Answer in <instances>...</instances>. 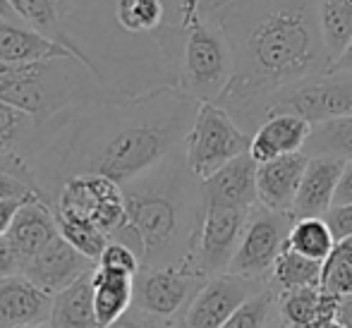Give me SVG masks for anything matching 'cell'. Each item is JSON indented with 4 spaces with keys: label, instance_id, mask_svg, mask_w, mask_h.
Listing matches in <instances>:
<instances>
[{
    "label": "cell",
    "instance_id": "6da1fadb",
    "mask_svg": "<svg viewBox=\"0 0 352 328\" xmlns=\"http://www.w3.org/2000/svg\"><path fill=\"white\" fill-rule=\"evenodd\" d=\"M201 103L180 87L101 98L38 125L29 163L36 190L56 204L63 182L106 175L127 185L185 144Z\"/></svg>",
    "mask_w": 352,
    "mask_h": 328
},
{
    "label": "cell",
    "instance_id": "7a4b0ae2",
    "mask_svg": "<svg viewBox=\"0 0 352 328\" xmlns=\"http://www.w3.org/2000/svg\"><path fill=\"white\" fill-rule=\"evenodd\" d=\"M211 14L235 53V77L216 103L237 125L278 89L333 67L319 0H228Z\"/></svg>",
    "mask_w": 352,
    "mask_h": 328
},
{
    "label": "cell",
    "instance_id": "3957f363",
    "mask_svg": "<svg viewBox=\"0 0 352 328\" xmlns=\"http://www.w3.org/2000/svg\"><path fill=\"white\" fill-rule=\"evenodd\" d=\"M122 190L125 223L111 240L130 247L142 268L192 266L206 199L204 180L190 171L182 146Z\"/></svg>",
    "mask_w": 352,
    "mask_h": 328
},
{
    "label": "cell",
    "instance_id": "277c9868",
    "mask_svg": "<svg viewBox=\"0 0 352 328\" xmlns=\"http://www.w3.org/2000/svg\"><path fill=\"white\" fill-rule=\"evenodd\" d=\"M111 96L103 82L79 58L0 65V101L43 125L51 118L77 106Z\"/></svg>",
    "mask_w": 352,
    "mask_h": 328
},
{
    "label": "cell",
    "instance_id": "5b68a950",
    "mask_svg": "<svg viewBox=\"0 0 352 328\" xmlns=\"http://www.w3.org/2000/svg\"><path fill=\"white\" fill-rule=\"evenodd\" d=\"M274 116H297L309 125L352 116V72L326 69L314 77L295 82L276 94L266 96L254 106L240 127L247 134H254Z\"/></svg>",
    "mask_w": 352,
    "mask_h": 328
},
{
    "label": "cell",
    "instance_id": "8992f818",
    "mask_svg": "<svg viewBox=\"0 0 352 328\" xmlns=\"http://www.w3.org/2000/svg\"><path fill=\"white\" fill-rule=\"evenodd\" d=\"M235 77V53L211 12H199L185 29L180 89L199 103H216Z\"/></svg>",
    "mask_w": 352,
    "mask_h": 328
},
{
    "label": "cell",
    "instance_id": "52a82bcc",
    "mask_svg": "<svg viewBox=\"0 0 352 328\" xmlns=\"http://www.w3.org/2000/svg\"><path fill=\"white\" fill-rule=\"evenodd\" d=\"M252 134H247L218 103H201L197 118L182 144L187 166L199 180H209L213 173L247 153Z\"/></svg>",
    "mask_w": 352,
    "mask_h": 328
},
{
    "label": "cell",
    "instance_id": "ba28073f",
    "mask_svg": "<svg viewBox=\"0 0 352 328\" xmlns=\"http://www.w3.org/2000/svg\"><path fill=\"white\" fill-rule=\"evenodd\" d=\"M292 223H295L292 213L271 211V208L256 204L250 211L240 247H237V254L228 273L269 281L276 259H278L283 247L287 245Z\"/></svg>",
    "mask_w": 352,
    "mask_h": 328
},
{
    "label": "cell",
    "instance_id": "9c48e42d",
    "mask_svg": "<svg viewBox=\"0 0 352 328\" xmlns=\"http://www.w3.org/2000/svg\"><path fill=\"white\" fill-rule=\"evenodd\" d=\"M53 208L63 216L91 221L113 237L125 223V190L106 175H77L63 182Z\"/></svg>",
    "mask_w": 352,
    "mask_h": 328
},
{
    "label": "cell",
    "instance_id": "30bf717a",
    "mask_svg": "<svg viewBox=\"0 0 352 328\" xmlns=\"http://www.w3.org/2000/svg\"><path fill=\"white\" fill-rule=\"evenodd\" d=\"M201 278L190 263L185 266L142 268L135 276V309L148 319H175L185 314L190 302L201 290Z\"/></svg>",
    "mask_w": 352,
    "mask_h": 328
},
{
    "label": "cell",
    "instance_id": "8fae6325",
    "mask_svg": "<svg viewBox=\"0 0 352 328\" xmlns=\"http://www.w3.org/2000/svg\"><path fill=\"white\" fill-rule=\"evenodd\" d=\"M266 285L269 281L235 273L213 276L190 302L185 314L180 316V324L182 328H221L250 297L261 292Z\"/></svg>",
    "mask_w": 352,
    "mask_h": 328
},
{
    "label": "cell",
    "instance_id": "7c38bea8",
    "mask_svg": "<svg viewBox=\"0 0 352 328\" xmlns=\"http://www.w3.org/2000/svg\"><path fill=\"white\" fill-rule=\"evenodd\" d=\"M250 211L245 208H206L195 259H192V266L201 278L209 281L213 276L228 273L237 254V247H240Z\"/></svg>",
    "mask_w": 352,
    "mask_h": 328
},
{
    "label": "cell",
    "instance_id": "4fadbf2b",
    "mask_svg": "<svg viewBox=\"0 0 352 328\" xmlns=\"http://www.w3.org/2000/svg\"><path fill=\"white\" fill-rule=\"evenodd\" d=\"M94 268H96V263L79 254L65 237L58 235L32 261L24 263L22 276H27L34 285L46 290L48 295H56V292L65 290L67 285H72L74 281H79L84 273L94 271Z\"/></svg>",
    "mask_w": 352,
    "mask_h": 328
},
{
    "label": "cell",
    "instance_id": "5bb4252c",
    "mask_svg": "<svg viewBox=\"0 0 352 328\" xmlns=\"http://www.w3.org/2000/svg\"><path fill=\"white\" fill-rule=\"evenodd\" d=\"M256 168L259 163L247 151L213 173L209 180H204L206 208H254L259 204Z\"/></svg>",
    "mask_w": 352,
    "mask_h": 328
},
{
    "label": "cell",
    "instance_id": "9a60e30c",
    "mask_svg": "<svg viewBox=\"0 0 352 328\" xmlns=\"http://www.w3.org/2000/svg\"><path fill=\"white\" fill-rule=\"evenodd\" d=\"M53 295L34 285L27 276L0 278V328L48 326Z\"/></svg>",
    "mask_w": 352,
    "mask_h": 328
},
{
    "label": "cell",
    "instance_id": "2e32d148",
    "mask_svg": "<svg viewBox=\"0 0 352 328\" xmlns=\"http://www.w3.org/2000/svg\"><path fill=\"white\" fill-rule=\"evenodd\" d=\"M307 163H309V156L305 151L287 153V156L274 158L269 163H259L256 192H259L261 206L271 208V211L292 213Z\"/></svg>",
    "mask_w": 352,
    "mask_h": 328
},
{
    "label": "cell",
    "instance_id": "e0dca14e",
    "mask_svg": "<svg viewBox=\"0 0 352 328\" xmlns=\"http://www.w3.org/2000/svg\"><path fill=\"white\" fill-rule=\"evenodd\" d=\"M60 235L56 221V208L43 197H32L22 204L8 230V240L12 242L14 252L19 254L22 268L32 261L46 245H51Z\"/></svg>",
    "mask_w": 352,
    "mask_h": 328
},
{
    "label": "cell",
    "instance_id": "ac0fdd59",
    "mask_svg": "<svg viewBox=\"0 0 352 328\" xmlns=\"http://www.w3.org/2000/svg\"><path fill=\"white\" fill-rule=\"evenodd\" d=\"M345 161L333 156H311L305 168V175L300 182V192H297L295 206H292V216L295 218H309L329 213L333 206L336 190H338V180L343 175Z\"/></svg>",
    "mask_w": 352,
    "mask_h": 328
},
{
    "label": "cell",
    "instance_id": "d6986e66",
    "mask_svg": "<svg viewBox=\"0 0 352 328\" xmlns=\"http://www.w3.org/2000/svg\"><path fill=\"white\" fill-rule=\"evenodd\" d=\"M77 58L70 48L34 32L24 22L0 19V65H27V63Z\"/></svg>",
    "mask_w": 352,
    "mask_h": 328
},
{
    "label": "cell",
    "instance_id": "ffe728a7",
    "mask_svg": "<svg viewBox=\"0 0 352 328\" xmlns=\"http://www.w3.org/2000/svg\"><path fill=\"white\" fill-rule=\"evenodd\" d=\"M311 125L297 116H274L252 134L250 153L256 163H269L274 158L297 153L305 149Z\"/></svg>",
    "mask_w": 352,
    "mask_h": 328
},
{
    "label": "cell",
    "instance_id": "44dd1931",
    "mask_svg": "<svg viewBox=\"0 0 352 328\" xmlns=\"http://www.w3.org/2000/svg\"><path fill=\"white\" fill-rule=\"evenodd\" d=\"M94 311L98 328L113 326L135 305V276L96 266L91 273Z\"/></svg>",
    "mask_w": 352,
    "mask_h": 328
},
{
    "label": "cell",
    "instance_id": "7402d4cb",
    "mask_svg": "<svg viewBox=\"0 0 352 328\" xmlns=\"http://www.w3.org/2000/svg\"><path fill=\"white\" fill-rule=\"evenodd\" d=\"M91 273L94 271L84 273L79 281L53 295L48 328H98L96 311H94Z\"/></svg>",
    "mask_w": 352,
    "mask_h": 328
},
{
    "label": "cell",
    "instance_id": "603a6c76",
    "mask_svg": "<svg viewBox=\"0 0 352 328\" xmlns=\"http://www.w3.org/2000/svg\"><path fill=\"white\" fill-rule=\"evenodd\" d=\"M338 245V240L331 232L326 218L321 216H309V218H295L287 235V247L295 250L297 254L307 256L324 263L331 256L333 247Z\"/></svg>",
    "mask_w": 352,
    "mask_h": 328
},
{
    "label": "cell",
    "instance_id": "cb8c5ba5",
    "mask_svg": "<svg viewBox=\"0 0 352 328\" xmlns=\"http://www.w3.org/2000/svg\"><path fill=\"white\" fill-rule=\"evenodd\" d=\"M321 268H324L321 261L307 259V256L297 254L295 250H290L285 245L274 263V271L269 276V285L276 292L321 285Z\"/></svg>",
    "mask_w": 352,
    "mask_h": 328
},
{
    "label": "cell",
    "instance_id": "d4e9b609",
    "mask_svg": "<svg viewBox=\"0 0 352 328\" xmlns=\"http://www.w3.org/2000/svg\"><path fill=\"white\" fill-rule=\"evenodd\" d=\"M302 151L307 156H333L352 163V116L311 125L309 139Z\"/></svg>",
    "mask_w": 352,
    "mask_h": 328
},
{
    "label": "cell",
    "instance_id": "484cf974",
    "mask_svg": "<svg viewBox=\"0 0 352 328\" xmlns=\"http://www.w3.org/2000/svg\"><path fill=\"white\" fill-rule=\"evenodd\" d=\"M319 22L331 61H338L352 41V0H319Z\"/></svg>",
    "mask_w": 352,
    "mask_h": 328
},
{
    "label": "cell",
    "instance_id": "4316f807",
    "mask_svg": "<svg viewBox=\"0 0 352 328\" xmlns=\"http://www.w3.org/2000/svg\"><path fill=\"white\" fill-rule=\"evenodd\" d=\"M10 3H12L17 17L22 19L27 27H32L34 32L43 34V36H48L51 41L60 43V46L72 51L70 36H67L65 24H63V17L53 0H10Z\"/></svg>",
    "mask_w": 352,
    "mask_h": 328
},
{
    "label": "cell",
    "instance_id": "83f0119b",
    "mask_svg": "<svg viewBox=\"0 0 352 328\" xmlns=\"http://www.w3.org/2000/svg\"><path fill=\"white\" fill-rule=\"evenodd\" d=\"M278 295V319L290 328H311L321 316V285L283 290Z\"/></svg>",
    "mask_w": 352,
    "mask_h": 328
},
{
    "label": "cell",
    "instance_id": "f1b7e54d",
    "mask_svg": "<svg viewBox=\"0 0 352 328\" xmlns=\"http://www.w3.org/2000/svg\"><path fill=\"white\" fill-rule=\"evenodd\" d=\"M56 221H58L60 235L70 242L79 254H84L91 261H98V256L103 254L106 245L111 242V237L98 226H94L91 221H84V218H74V216H63V213H56Z\"/></svg>",
    "mask_w": 352,
    "mask_h": 328
},
{
    "label": "cell",
    "instance_id": "f546056e",
    "mask_svg": "<svg viewBox=\"0 0 352 328\" xmlns=\"http://www.w3.org/2000/svg\"><path fill=\"white\" fill-rule=\"evenodd\" d=\"M278 316V295L271 285L245 302L221 328H266Z\"/></svg>",
    "mask_w": 352,
    "mask_h": 328
},
{
    "label": "cell",
    "instance_id": "4dcf8cb0",
    "mask_svg": "<svg viewBox=\"0 0 352 328\" xmlns=\"http://www.w3.org/2000/svg\"><path fill=\"white\" fill-rule=\"evenodd\" d=\"M321 290L331 295H352V245L340 240L321 268Z\"/></svg>",
    "mask_w": 352,
    "mask_h": 328
},
{
    "label": "cell",
    "instance_id": "1f68e13d",
    "mask_svg": "<svg viewBox=\"0 0 352 328\" xmlns=\"http://www.w3.org/2000/svg\"><path fill=\"white\" fill-rule=\"evenodd\" d=\"M96 266L101 268H111V271H122V273H130V276H137L142 271V261L135 252L130 250L127 245L118 240H111L103 250V254L98 256Z\"/></svg>",
    "mask_w": 352,
    "mask_h": 328
},
{
    "label": "cell",
    "instance_id": "d6a6232c",
    "mask_svg": "<svg viewBox=\"0 0 352 328\" xmlns=\"http://www.w3.org/2000/svg\"><path fill=\"white\" fill-rule=\"evenodd\" d=\"M326 223H329L331 232L336 240H350L352 237V204H340V206H331L326 213Z\"/></svg>",
    "mask_w": 352,
    "mask_h": 328
},
{
    "label": "cell",
    "instance_id": "836d02e7",
    "mask_svg": "<svg viewBox=\"0 0 352 328\" xmlns=\"http://www.w3.org/2000/svg\"><path fill=\"white\" fill-rule=\"evenodd\" d=\"M29 197H41V195L29 182L19 180L17 175L0 171V201L3 199H29Z\"/></svg>",
    "mask_w": 352,
    "mask_h": 328
},
{
    "label": "cell",
    "instance_id": "e575fe53",
    "mask_svg": "<svg viewBox=\"0 0 352 328\" xmlns=\"http://www.w3.org/2000/svg\"><path fill=\"white\" fill-rule=\"evenodd\" d=\"M168 10H170V17L175 22V27L187 29V24L197 17L201 10V0H166Z\"/></svg>",
    "mask_w": 352,
    "mask_h": 328
},
{
    "label": "cell",
    "instance_id": "d590c367",
    "mask_svg": "<svg viewBox=\"0 0 352 328\" xmlns=\"http://www.w3.org/2000/svg\"><path fill=\"white\" fill-rule=\"evenodd\" d=\"M22 273V261L19 254L14 252L12 242L8 240V235H0V278H10Z\"/></svg>",
    "mask_w": 352,
    "mask_h": 328
},
{
    "label": "cell",
    "instance_id": "8d00e7d4",
    "mask_svg": "<svg viewBox=\"0 0 352 328\" xmlns=\"http://www.w3.org/2000/svg\"><path fill=\"white\" fill-rule=\"evenodd\" d=\"M24 201H27V199H3V201H0V235H8L10 226H12L14 216H17V211L22 208Z\"/></svg>",
    "mask_w": 352,
    "mask_h": 328
},
{
    "label": "cell",
    "instance_id": "74e56055",
    "mask_svg": "<svg viewBox=\"0 0 352 328\" xmlns=\"http://www.w3.org/2000/svg\"><path fill=\"white\" fill-rule=\"evenodd\" d=\"M340 204H352V163H345L343 175H340V180H338L333 206H340Z\"/></svg>",
    "mask_w": 352,
    "mask_h": 328
},
{
    "label": "cell",
    "instance_id": "f35d334b",
    "mask_svg": "<svg viewBox=\"0 0 352 328\" xmlns=\"http://www.w3.org/2000/svg\"><path fill=\"white\" fill-rule=\"evenodd\" d=\"M108 328H146V319H144V314H140V311H127L122 319H118L113 326H108Z\"/></svg>",
    "mask_w": 352,
    "mask_h": 328
},
{
    "label": "cell",
    "instance_id": "ab89813d",
    "mask_svg": "<svg viewBox=\"0 0 352 328\" xmlns=\"http://www.w3.org/2000/svg\"><path fill=\"white\" fill-rule=\"evenodd\" d=\"M336 319H338L345 328H352V295L340 297L338 311H336Z\"/></svg>",
    "mask_w": 352,
    "mask_h": 328
},
{
    "label": "cell",
    "instance_id": "60d3db41",
    "mask_svg": "<svg viewBox=\"0 0 352 328\" xmlns=\"http://www.w3.org/2000/svg\"><path fill=\"white\" fill-rule=\"evenodd\" d=\"M331 69H343V72H352V41H350V46L345 48V53L338 58V61L333 63V67Z\"/></svg>",
    "mask_w": 352,
    "mask_h": 328
},
{
    "label": "cell",
    "instance_id": "b9f144b4",
    "mask_svg": "<svg viewBox=\"0 0 352 328\" xmlns=\"http://www.w3.org/2000/svg\"><path fill=\"white\" fill-rule=\"evenodd\" d=\"M144 319H146V328H182L180 321L175 319H148V316Z\"/></svg>",
    "mask_w": 352,
    "mask_h": 328
},
{
    "label": "cell",
    "instance_id": "7bdbcfd3",
    "mask_svg": "<svg viewBox=\"0 0 352 328\" xmlns=\"http://www.w3.org/2000/svg\"><path fill=\"white\" fill-rule=\"evenodd\" d=\"M0 19H10V22H22V19L17 17V12H14L12 3L10 0H0Z\"/></svg>",
    "mask_w": 352,
    "mask_h": 328
},
{
    "label": "cell",
    "instance_id": "ee69618b",
    "mask_svg": "<svg viewBox=\"0 0 352 328\" xmlns=\"http://www.w3.org/2000/svg\"><path fill=\"white\" fill-rule=\"evenodd\" d=\"M53 3H56L58 12H60L63 24H65V19L72 14V10H74V5H77V0H53Z\"/></svg>",
    "mask_w": 352,
    "mask_h": 328
},
{
    "label": "cell",
    "instance_id": "f6af8a7d",
    "mask_svg": "<svg viewBox=\"0 0 352 328\" xmlns=\"http://www.w3.org/2000/svg\"><path fill=\"white\" fill-rule=\"evenodd\" d=\"M228 0H201V10L204 12H213L216 8H221V5H226Z\"/></svg>",
    "mask_w": 352,
    "mask_h": 328
},
{
    "label": "cell",
    "instance_id": "bcb514c9",
    "mask_svg": "<svg viewBox=\"0 0 352 328\" xmlns=\"http://www.w3.org/2000/svg\"><path fill=\"white\" fill-rule=\"evenodd\" d=\"M311 328H345V326L338 319H329V321H319V324H314Z\"/></svg>",
    "mask_w": 352,
    "mask_h": 328
},
{
    "label": "cell",
    "instance_id": "7dc6e473",
    "mask_svg": "<svg viewBox=\"0 0 352 328\" xmlns=\"http://www.w3.org/2000/svg\"><path fill=\"white\" fill-rule=\"evenodd\" d=\"M266 328H290V326H287V324H283V321L278 319V316H276V319H274V321H271V324H269V326H266Z\"/></svg>",
    "mask_w": 352,
    "mask_h": 328
},
{
    "label": "cell",
    "instance_id": "c3c4849f",
    "mask_svg": "<svg viewBox=\"0 0 352 328\" xmlns=\"http://www.w3.org/2000/svg\"><path fill=\"white\" fill-rule=\"evenodd\" d=\"M24 328H48V326H24Z\"/></svg>",
    "mask_w": 352,
    "mask_h": 328
},
{
    "label": "cell",
    "instance_id": "681fc988",
    "mask_svg": "<svg viewBox=\"0 0 352 328\" xmlns=\"http://www.w3.org/2000/svg\"><path fill=\"white\" fill-rule=\"evenodd\" d=\"M348 242H350V245H352V237H350V240H348Z\"/></svg>",
    "mask_w": 352,
    "mask_h": 328
}]
</instances>
